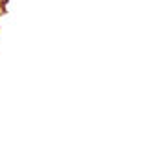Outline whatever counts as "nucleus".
Returning <instances> with one entry per match:
<instances>
[]
</instances>
